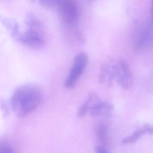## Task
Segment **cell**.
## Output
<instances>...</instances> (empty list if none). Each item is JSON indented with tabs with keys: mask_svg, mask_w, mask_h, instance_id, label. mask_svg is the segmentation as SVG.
Here are the masks:
<instances>
[{
	"mask_svg": "<svg viewBox=\"0 0 153 153\" xmlns=\"http://www.w3.org/2000/svg\"><path fill=\"white\" fill-rule=\"evenodd\" d=\"M42 91L33 84H25L17 87L10 98L11 108L19 118L24 117L34 111L42 99Z\"/></svg>",
	"mask_w": 153,
	"mask_h": 153,
	"instance_id": "cell-1",
	"label": "cell"
},
{
	"mask_svg": "<svg viewBox=\"0 0 153 153\" xmlns=\"http://www.w3.org/2000/svg\"><path fill=\"white\" fill-rule=\"evenodd\" d=\"M134 48L139 51L153 48V23L149 20L139 25L134 33Z\"/></svg>",
	"mask_w": 153,
	"mask_h": 153,
	"instance_id": "cell-2",
	"label": "cell"
},
{
	"mask_svg": "<svg viewBox=\"0 0 153 153\" xmlns=\"http://www.w3.org/2000/svg\"><path fill=\"white\" fill-rule=\"evenodd\" d=\"M88 60V54L85 52H80L75 56L69 74L65 80V86L67 88L73 87L82 75Z\"/></svg>",
	"mask_w": 153,
	"mask_h": 153,
	"instance_id": "cell-3",
	"label": "cell"
},
{
	"mask_svg": "<svg viewBox=\"0 0 153 153\" xmlns=\"http://www.w3.org/2000/svg\"><path fill=\"white\" fill-rule=\"evenodd\" d=\"M57 9L61 19L69 25H74L79 16V10L76 2L72 0L60 1Z\"/></svg>",
	"mask_w": 153,
	"mask_h": 153,
	"instance_id": "cell-4",
	"label": "cell"
},
{
	"mask_svg": "<svg viewBox=\"0 0 153 153\" xmlns=\"http://www.w3.org/2000/svg\"><path fill=\"white\" fill-rule=\"evenodd\" d=\"M115 80L123 89L128 90L133 84V76L127 63L123 59L117 60Z\"/></svg>",
	"mask_w": 153,
	"mask_h": 153,
	"instance_id": "cell-5",
	"label": "cell"
},
{
	"mask_svg": "<svg viewBox=\"0 0 153 153\" xmlns=\"http://www.w3.org/2000/svg\"><path fill=\"white\" fill-rule=\"evenodd\" d=\"M20 42L32 48H40L45 43L43 28L27 27L23 32Z\"/></svg>",
	"mask_w": 153,
	"mask_h": 153,
	"instance_id": "cell-6",
	"label": "cell"
},
{
	"mask_svg": "<svg viewBox=\"0 0 153 153\" xmlns=\"http://www.w3.org/2000/svg\"><path fill=\"white\" fill-rule=\"evenodd\" d=\"M117 70V60L112 59H108L102 63L100 66L98 80L103 84L110 85L113 80L115 79Z\"/></svg>",
	"mask_w": 153,
	"mask_h": 153,
	"instance_id": "cell-7",
	"label": "cell"
},
{
	"mask_svg": "<svg viewBox=\"0 0 153 153\" xmlns=\"http://www.w3.org/2000/svg\"><path fill=\"white\" fill-rule=\"evenodd\" d=\"M114 110L112 103L109 102L100 100L97 102L90 109L89 114L91 117L110 116Z\"/></svg>",
	"mask_w": 153,
	"mask_h": 153,
	"instance_id": "cell-8",
	"label": "cell"
},
{
	"mask_svg": "<svg viewBox=\"0 0 153 153\" xmlns=\"http://www.w3.org/2000/svg\"><path fill=\"white\" fill-rule=\"evenodd\" d=\"M100 100V97L96 92L91 91L86 100L81 105L78 111V116L81 118L85 115L86 114L89 113L92 107Z\"/></svg>",
	"mask_w": 153,
	"mask_h": 153,
	"instance_id": "cell-9",
	"label": "cell"
},
{
	"mask_svg": "<svg viewBox=\"0 0 153 153\" xmlns=\"http://www.w3.org/2000/svg\"><path fill=\"white\" fill-rule=\"evenodd\" d=\"M1 21L4 26L7 28L11 36L15 40L20 42L23 32L21 30L18 23L13 19L6 17L1 18Z\"/></svg>",
	"mask_w": 153,
	"mask_h": 153,
	"instance_id": "cell-10",
	"label": "cell"
},
{
	"mask_svg": "<svg viewBox=\"0 0 153 153\" xmlns=\"http://www.w3.org/2000/svg\"><path fill=\"white\" fill-rule=\"evenodd\" d=\"M109 126L105 122L100 123L97 127L96 134L99 141L103 145H106L109 141Z\"/></svg>",
	"mask_w": 153,
	"mask_h": 153,
	"instance_id": "cell-11",
	"label": "cell"
},
{
	"mask_svg": "<svg viewBox=\"0 0 153 153\" xmlns=\"http://www.w3.org/2000/svg\"><path fill=\"white\" fill-rule=\"evenodd\" d=\"M148 124H145L143 127L137 129L135 130L132 134L130 135L124 137L122 140V143L124 145L126 144H129L131 143H134L136 141H137L140 137H141L143 134H145L146 133H148Z\"/></svg>",
	"mask_w": 153,
	"mask_h": 153,
	"instance_id": "cell-12",
	"label": "cell"
},
{
	"mask_svg": "<svg viewBox=\"0 0 153 153\" xmlns=\"http://www.w3.org/2000/svg\"><path fill=\"white\" fill-rule=\"evenodd\" d=\"M24 21L27 27L43 28L41 21L32 12L29 11L26 14Z\"/></svg>",
	"mask_w": 153,
	"mask_h": 153,
	"instance_id": "cell-13",
	"label": "cell"
},
{
	"mask_svg": "<svg viewBox=\"0 0 153 153\" xmlns=\"http://www.w3.org/2000/svg\"><path fill=\"white\" fill-rule=\"evenodd\" d=\"M39 4L46 8H51L54 7H58L60 1L58 0H41L39 1Z\"/></svg>",
	"mask_w": 153,
	"mask_h": 153,
	"instance_id": "cell-14",
	"label": "cell"
},
{
	"mask_svg": "<svg viewBox=\"0 0 153 153\" xmlns=\"http://www.w3.org/2000/svg\"><path fill=\"white\" fill-rule=\"evenodd\" d=\"M9 105L10 106V103L7 102L6 100H2L1 101V109L3 112V114L7 115L9 112ZM11 107V106H10Z\"/></svg>",
	"mask_w": 153,
	"mask_h": 153,
	"instance_id": "cell-15",
	"label": "cell"
},
{
	"mask_svg": "<svg viewBox=\"0 0 153 153\" xmlns=\"http://www.w3.org/2000/svg\"><path fill=\"white\" fill-rule=\"evenodd\" d=\"M0 153H14V151L10 146L4 145L1 146Z\"/></svg>",
	"mask_w": 153,
	"mask_h": 153,
	"instance_id": "cell-16",
	"label": "cell"
},
{
	"mask_svg": "<svg viewBox=\"0 0 153 153\" xmlns=\"http://www.w3.org/2000/svg\"><path fill=\"white\" fill-rule=\"evenodd\" d=\"M96 153H108L107 151L102 146H97L96 148Z\"/></svg>",
	"mask_w": 153,
	"mask_h": 153,
	"instance_id": "cell-17",
	"label": "cell"
},
{
	"mask_svg": "<svg viewBox=\"0 0 153 153\" xmlns=\"http://www.w3.org/2000/svg\"><path fill=\"white\" fill-rule=\"evenodd\" d=\"M150 14H151V17H150V20L153 23V1L151 2V11H150Z\"/></svg>",
	"mask_w": 153,
	"mask_h": 153,
	"instance_id": "cell-18",
	"label": "cell"
},
{
	"mask_svg": "<svg viewBox=\"0 0 153 153\" xmlns=\"http://www.w3.org/2000/svg\"><path fill=\"white\" fill-rule=\"evenodd\" d=\"M148 133H153V126H148Z\"/></svg>",
	"mask_w": 153,
	"mask_h": 153,
	"instance_id": "cell-19",
	"label": "cell"
}]
</instances>
